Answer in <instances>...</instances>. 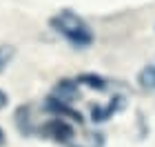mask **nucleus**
Listing matches in <instances>:
<instances>
[{"instance_id": "obj_1", "label": "nucleus", "mask_w": 155, "mask_h": 147, "mask_svg": "<svg viewBox=\"0 0 155 147\" xmlns=\"http://www.w3.org/2000/svg\"><path fill=\"white\" fill-rule=\"evenodd\" d=\"M51 25L58 33H62L69 43H73L78 47H87L93 40V33H91L89 25L80 16H75L73 11H60L58 16L51 18Z\"/></svg>"}, {"instance_id": "obj_2", "label": "nucleus", "mask_w": 155, "mask_h": 147, "mask_svg": "<svg viewBox=\"0 0 155 147\" xmlns=\"http://www.w3.org/2000/svg\"><path fill=\"white\" fill-rule=\"evenodd\" d=\"M137 82L140 87L146 89V92H155V60H151L137 76Z\"/></svg>"}, {"instance_id": "obj_3", "label": "nucleus", "mask_w": 155, "mask_h": 147, "mask_svg": "<svg viewBox=\"0 0 155 147\" xmlns=\"http://www.w3.org/2000/svg\"><path fill=\"white\" fill-rule=\"evenodd\" d=\"M5 62H7V58H5V51H0V69L5 67Z\"/></svg>"}, {"instance_id": "obj_4", "label": "nucleus", "mask_w": 155, "mask_h": 147, "mask_svg": "<svg viewBox=\"0 0 155 147\" xmlns=\"http://www.w3.org/2000/svg\"><path fill=\"white\" fill-rule=\"evenodd\" d=\"M5 100H7V96H5L2 92H0V107H2V105H5Z\"/></svg>"}, {"instance_id": "obj_5", "label": "nucleus", "mask_w": 155, "mask_h": 147, "mask_svg": "<svg viewBox=\"0 0 155 147\" xmlns=\"http://www.w3.org/2000/svg\"><path fill=\"white\" fill-rule=\"evenodd\" d=\"M0 136H2V134H0ZM0 145H2V138H0Z\"/></svg>"}]
</instances>
